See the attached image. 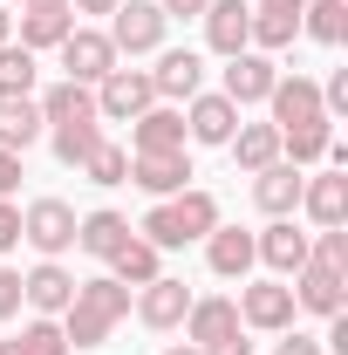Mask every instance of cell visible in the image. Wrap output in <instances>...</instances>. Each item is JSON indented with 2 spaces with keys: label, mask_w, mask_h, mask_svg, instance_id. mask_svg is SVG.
<instances>
[{
  "label": "cell",
  "mask_w": 348,
  "mask_h": 355,
  "mask_svg": "<svg viewBox=\"0 0 348 355\" xmlns=\"http://www.w3.org/2000/svg\"><path fill=\"white\" fill-rule=\"evenodd\" d=\"M212 225H218V198H212V191H198V184H184L177 198H157V205L143 212V225H137V232H143L157 253H171V246L205 239Z\"/></svg>",
  "instance_id": "obj_1"
},
{
  "label": "cell",
  "mask_w": 348,
  "mask_h": 355,
  "mask_svg": "<svg viewBox=\"0 0 348 355\" xmlns=\"http://www.w3.org/2000/svg\"><path fill=\"white\" fill-rule=\"evenodd\" d=\"M164 28H171V14L157 0H123L116 28H110V48L116 55H150V48H164Z\"/></svg>",
  "instance_id": "obj_4"
},
{
  "label": "cell",
  "mask_w": 348,
  "mask_h": 355,
  "mask_svg": "<svg viewBox=\"0 0 348 355\" xmlns=\"http://www.w3.org/2000/svg\"><path fill=\"white\" fill-rule=\"evenodd\" d=\"M76 116H96V89L55 83V89L42 96V123H76Z\"/></svg>",
  "instance_id": "obj_30"
},
{
  "label": "cell",
  "mask_w": 348,
  "mask_h": 355,
  "mask_svg": "<svg viewBox=\"0 0 348 355\" xmlns=\"http://www.w3.org/2000/svg\"><path fill=\"white\" fill-rule=\"evenodd\" d=\"M130 178L150 198H177L184 178H191V164H184V150H143V157H130Z\"/></svg>",
  "instance_id": "obj_13"
},
{
  "label": "cell",
  "mask_w": 348,
  "mask_h": 355,
  "mask_svg": "<svg viewBox=\"0 0 348 355\" xmlns=\"http://www.w3.org/2000/svg\"><path fill=\"white\" fill-rule=\"evenodd\" d=\"M307 260L348 273V232H342V225H321V239H307Z\"/></svg>",
  "instance_id": "obj_35"
},
{
  "label": "cell",
  "mask_w": 348,
  "mask_h": 355,
  "mask_svg": "<svg viewBox=\"0 0 348 355\" xmlns=\"http://www.w3.org/2000/svg\"><path fill=\"white\" fill-rule=\"evenodd\" d=\"M280 355H321V342H314V335H287V342H280Z\"/></svg>",
  "instance_id": "obj_41"
},
{
  "label": "cell",
  "mask_w": 348,
  "mask_h": 355,
  "mask_svg": "<svg viewBox=\"0 0 348 355\" xmlns=\"http://www.w3.org/2000/svg\"><path fill=\"white\" fill-rule=\"evenodd\" d=\"M232 308H239V321H246V328H294V287L260 280V287H246Z\"/></svg>",
  "instance_id": "obj_10"
},
{
  "label": "cell",
  "mask_w": 348,
  "mask_h": 355,
  "mask_svg": "<svg viewBox=\"0 0 348 355\" xmlns=\"http://www.w3.org/2000/svg\"><path fill=\"white\" fill-rule=\"evenodd\" d=\"M137 314H143V328H177V321L191 314V287L157 273V280H150V287L137 294Z\"/></svg>",
  "instance_id": "obj_16"
},
{
  "label": "cell",
  "mask_w": 348,
  "mask_h": 355,
  "mask_svg": "<svg viewBox=\"0 0 348 355\" xmlns=\"http://www.w3.org/2000/svg\"><path fill=\"white\" fill-rule=\"evenodd\" d=\"M69 28H76V7H28V14H21V48H28V55H35V48H62Z\"/></svg>",
  "instance_id": "obj_24"
},
{
  "label": "cell",
  "mask_w": 348,
  "mask_h": 355,
  "mask_svg": "<svg viewBox=\"0 0 348 355\" xmlns=\"http://www.w3.org/2000/svg\"><path fill=\"white\" fill-rule=\"evenodd\" d=\"M157 103V89H150V69H110L103 83H96V116H110V123H130Z\"/></svg>",
  "instance_id": "obj_3"
},
{
  "label": "cell",
  "mask_w": 348,
  "mask_h": 355,
  "mask_svg": "<svg viewBox=\"0 0 348 355\" xmlns=\"http://www.w3.org/2000/svg\"><path fill=\"white\" fill-rule=\"evenodd\" d=\"M123 239H130V219L123 212H89V219H76V246H82L89 260H110Z\"/></svg>",
  "instance_id": "obj_25"
},
{
  "label": "cell",
  "mask_w": 348,
  "mask_h": 355,
  "mask_svg": "<svg viewBox=\"0 0 348 355\" xmlns=\"http://www.w3.org/2000/svg\"><path fill=\"white\" fill-rule=\"evenodd\" d=\"M280 150H287V164H321L335 150V123L321 116V123H301V130H280Z\"/></svg>",
  "instance_id": "obj_29"
},
{
  "label": "cell",
  "mask_w": 348,
  "mask_h": 355,
  "mask_svg": "<svg viewBox=\"0 0 348 355\" xmlns=\"http://www.w3.org/2000/svg\"><path fill=\"white\" fill-rule=\"evenodd\" d=\"M82 178L89 184H123V178H130V150H123V144H96L82 157Z\"/></svg>",
  "instance_id": "obj_33"
},
{
  "label": "cell",
  "mask_w": 348,
  "mask_h": 355,
  "mask_svg": "<svg viewBox=\"0 0 348 355\" xmlns=\"http://www.w3.org/2000/svg\"><path fill=\"white\" fill-rule=\"evenodd\" d=\"M7 35H14V14H7V7H0V42H7Z\"/></svg>",
  "instance_id": "obj_46"
},
{
  "label": "cell",
  "mask_w": 348,
  "mask_h": 355,
  "mask_svg": "<svg viewBox=\"0 0 348 355\" xmlns=\"http://www.w3.org/2000/svg\"><path fill=\"white\" fill-rule=\"evenodd\" d=\"M273 130H301V123H321L328 110H321V83H307V76H280L273 83Z\"/></svg>",
  "instance_id": "obj_8"
},
{
  "label": "cell",
  "mask_w": 348,
  "mask_h": 355,
  "mask_svg": "<svg viewBox=\"0 0 348 355\" xmlns=\"http://www.w3.org/2000/svg\"><path fill=\"white\" fill-rule=\"evenodd\" d=\"M21 184V150H0V198Z\"/></svg>",
  "instance_id": "obj_40"
},
{
  "label": "cell",
  "mask_w": 348,
  "mask_h": 355,
  "mask_svg": "<svg viewBox=\"0 0 348 355\" xmlns=\"http://www.w3.org/2000/svg\"><path fill=\"white\" fill-rule=\"evenodd\" d=\"M301 7H307V0H260L253 14H294V21H301Z\"/></svg>",
  "instance_id": "obj_43"
},
{
  "label": "cell",
  "mask_w": 348,
  "mask_h": 355,
  "mask_svg": "<svg viewBox=\"0 0 348 355\" xmlns=\"http://www.w3.org/2000/svg\"><path fill=\"white\" fill-rule=\"evenodd\" d=\"M253 260H266L273 273H301L307 266V232H294V219H273L253 239Z\"/></svg>",
  "instance_id": "obj_17"
},
{
  "label": "cell",
  "mask_w": 348,
  "mask_h": 355,
  "mask_svg": "<svg viewBox=\"0 0 348 355\" xmlns=\"http://www.w3.org/2000/svg\"><path fill=\"white\" fill-rule=\"evenodd\" d=\"M21 7H69V0H21Z\"/></svg>",
  "instance_id": "obj_47"
},
{
  "label": "cell",
  "mask_w": 348,
  "mask_h": 355,
  "mask_svg": "<svg viewBox=\"0 0 348 355\" xmlns=\"http://www.w3.org/2000/svg\"><path fill=\"white\" fill-rule=\"evenodd\" d=\"M301 164H266V171H253V205H260L266 219H287L294 205H301Z\"/></svg>",
  "instance_id": "obj_11"
},
{
  "label": "cell",
  "mask_w": 348,
  "mask_h": 355,
  "mask_svg": "<svg viewBox=\"0 0 348 355\" xmlns=\"http://www.w3.org/2000/svg\"><path fill=\"white\" fill-rule=\"evenodd\" d=\"M232 130H239V110L225 96H191V110H184V137L191 144H225Z\"/></svg>",
  "instance_id": "obj_18"
},
{
  "label": "cell",
  "mask_w": 348,
  "mask_h": 355,
  "mask_svg": "<svg viewBox=\"0 0 348 355\" xmlns=\"http://www.w3.org/2000/svg\"><path fill=\"white\" fill-rule=\"evenodd\" d=\"M0 355H69V335H62V321H28L14 342H0Z\"/></svg>",
  "instance_id": "obj_31"
},
{
  "label": "cell",
  "mask_w": 348,
  "mask_h": 355,
  "mask_svg": "<svg viewBox=\"0 0 348 355\" xmlns=\"http://www.w3.org/2000/svg\"><path fill=\"white\" fill-rule=\"evenodd\" d=\"M42 137V103L28 96H0V150H28Z\"/></svg>",
  "instance_id": "obj_27"
},
{
  "label": "cell",
  "mask_w": 348,
  "mask_h": 355,
  "mask_svg": "<svg viewBox=\"0 0 348 355\" xmlns=\"http://www.w3.org/2000/svg\"><path fill=\"white\" fill-rule=\"evenodd\" d=\"M62 69H69V83L96 89L110 69H116V48H110V35H96V28H69V42H62Z\"/></svg>",
  "instance_id": "obj_6"
},
{
  "label": "cell",
  "mask_w": 348,
  "mask_h": 355,
  "mask_svg": "<svg viewBox=\"0 0 348 355\" xmlns=\"http://www.w3.org/2000/svg\"><path fill=\"white\" fill-rule=\"evenodd\" d=\"M69 7H76V14H116L123 0H69Z\"/></svg>",
  "instance_id": "obj_45"
},
{
  "label": "cell",
  "mask_w": 348,
  "mask_h": 355,
  "mask_svg": "<svg viewBox=\"0 0 348 355\" xmlns=\"http://www.w3.org/2000/svg\"><path fill=\"white\" fill-rule=\"evenodd\" d=\"M184 335H191V349H212V342H225V335H239V308L232 301H191V314H184Z\"/></svg>",
  "instance_id": "obj_21"
},
{
  "label": "cell",
  "mask_w": 348,
  "mask_h": 355,
  "mask_svg": "<svg viewBox=\"0 0 348 355\" xmlns=\"http://www.w3.org/2000/svg\"><path fill=\"white\" fill-rule=\"evenodd\" d=\"M130 150L143 157V150H184V116L177 110H143V116H130Z\"/></svg>",
  "instance_id": "obj_19"
},
{
  "label": "cell",
  "mask_w": 348,
  "mask_h": 355,
  "mask_svg": "<svg viewBox=\"0 0 348 355\" xmlns=\"http://www.w3.org/2000/svg\"><path fill=\"white\" fill-rule=\"evenodd\" d=\"M164 253H157V246H150V239H123V246H116V253H110V266H116V273H110V280H123V287H150V280H157V273H164Z\"/></svg>",
  "instance_id": "obj_26"
},
{
  "label": "cell",
  "mask_w": 348,
  "mask_h": 355,
  "mask_svg": "<svg viewBox=\"0 0 348 355\" xmlns=\"http://www.w3.org/2000/svg\"><path fill=\"white\" fill-rule=\"evenodd\" d=\"M28 89H35V55L0 42V96H28Z\"/></svg>",
  "instance_id": "obj_34"
},
{
  "label": "cell",
  "mask_w": 348,
  "mask_h": 355,
  "mask_svg": "<svg viewBox=\"0 0 348 355\" xmlns=\"http://www.w3.org/2000/svg\"><path fill=\"white\" fill-rule=\"evenodd\" d=\"M225 150L239 157V171H266V164H280V130L273 123H239L225 137Z\"/></svg>",
  "instance_id": "obj_22"
},
{
  "label": "cell",
  "mask_w": 348,
  "mask_h": 355,
  "mask_svg": "<svg viewBox=\"0 0 348 355\" xmlns=\"http://www.w3.org/2000/svg\"><path fill=\"white\" fill-rule=\"evenodd\" d=\"M294 35H301L294 14H253V42H260V48H287Z\"/></svg>",
  "instance_id": "obj_36"
},
{
  "label": "cell",
  "mask_w": 348,
  "mask_h": 355,
  "mask_svg": "<svg viewBox=\"0 0 348 355\" xmlns=\"http://www.w3.org/2000/svg\"><path fill=\"white\" fill-rule=\"evenodd\" d=\"M342 287H348V273L307 260L301 273H294V308H307V314H342Z\"/></svg>",
  "instance_id": "obj_12"
},
{
  "label": "cell",
  "mask_w": 348,
  "mask_h": 355,
  "mask_svg": "<svg viewBox=\"0 0 348 355\" xmlns=\"http://www.w3.org/2000/svg\"><path fill=\"white\" fill-rule=\"evenodd\" d=\"M301 28L321 48H342L348 42V0H307V7H301Z\"/></svg>",
  "instance_id": "obj_28"
},
{
  "label": "cell",
  "mask_w": 348,
  "mask_h": 355,
  "mask_svg": "<svg viewBox=\"0 0 348 355\" xmlns=\"http://www.w3.org/2000/svg\"><path fill=\"white\" fill-rule=\"evenodd\" d=\"M21 301H28L35 314H48V321H55V314L76 301V280H69V273H62L55 260H42L35 273H21Z\"/></svg>",
  "instance_id": "obj_14"
},
{
  "label": "cell",
  "mask_w": 348,
  "mask_h": 355,
  "mask_svg": "<svg viewBox=\"0 0 348 355\" xmlns=\"http://www.w3.org/2000/svg\"><path fill=\"white\" fill-rule=\"evenodd\" d=\"M21 239H28L42 260H55V253L76 246V212H69L62 198H35V205L21 212Z\"/></svg>",
  "instance_id": "obj_5"
},
{
  "label": "cell",
  "mask_w": 348,
  "mask_h": 355,
  "mask_svg": "<svg viewBox=\"0 0 348 355\" xmlns=\"http://www.w3.org/2000/svg\"><path fill=\"white\" fill-rule=\"evenodd\" d=\"M130 314V287L123 280H82L76 287V301L62 308V335L76 342V349H96V342H110V328Z\"/></svg>",
  "instance_id": "obj_2"
},
{
  "label": "cell",
  "mask_w": 348,
  "mask_h": 355,
  "mask_svg": "<svg viewBox=\"0 0 348 355\" xmlns=\"http://www.w3.org/2000/svg\"><path fill=\"white\" fill-rule=\"evenodd\" d=\"M7 246H21V212L0 198V253H7Z\"/></svg>",
  "instance_id": "obj_39"
},
{
  "label": "cell",
  "mask_w": 348,
  "mask_h": 355,
  "mask_svg": "<svg viewBox=\"0 0 348 355\" xmlns=\"http://www.w3.org/2000/svg\"><path fill=\"white\" fill-rule=\"evenodd\" d=\"M205 42H212L225 62H232L239 48H253V7H246V0H212V7H205Z\"/></svg>",
  "instance_id": "obj_9"
},
{
  "label": "cell",
  "mask_w": 348,
  "mask_h": 355,
  "mask_svg": "<svg viewBox=\"0 0 348 355\" xmlns=\"http://www.w3.org/2000/svg\"><path fill=\"white\" fill-rule=\"evenodd\" d=\"M273 83H280V69H273L266 55H253V48H239V55H232V69H225V89H218V96H225L232 110H246V103H266Z\"/></svg>",
  "instance_id": "obj_7"
},
{
  "label": "cell",
  "mask_w": 348,
  "mask_h": 355,
  "mask_svg": "<svg viewBox=\"0 0 348 355\" xmlns=\"http://www.w3.org/2000/svg\"><path fill=\"white\" fill-rule=\"evenodd\" d=\"M157 7H164V14H205L212 0H157Z\"/></svg>",
  "instance_id": "obj_44"
},
{
  "label": "cell",
  "mask_w": 348,
  "mask_h": 355,
  "mask_svg": "<svg viewBox=\"0 0 348 355\" xmlns=\"http://www.w3.org/2000/svg\"><path fill=\"white\" fill-rule=\"evenodd\" d=\"M14 314H21V273L0 266V321H14Z\"/></svg>",
  "instance_id": "obj_38"
},
{
  "label": "cell",
  "mask_w": 348,
  "mask_h": 355,
  "mask_svg": "<svg viewBox=\"0 0 348 355\" xmlns=\"http://www.w3.org/2000/svg\"><path fill=\"white\" fill-rule=\"evenodd\" d=\"M321 110H328V123L348 110V69H335V76H328V89H321Z\"/></svg>",
  "instance_id": "obj_37"
},
{
  "label": "cell",
  "mask_w": 348,
  "mask_h": 355,
  "mask_svg": "<svg viewBox=\"0 0 348 355\" xmlns=\"http://www.w3.org/2000/svg\"><path fill=\"white\" fill-rule=\"evenodd\" d=\"M198 355H253V342H239V335H225V342H212V349H198Z\"/></svg>",
  "instance_id": "obj_42"
},
{
  "label": "cell",
  "mask_w": 348,
  "mask_h": 355,
  "mask_svg": "<svg viewBox=\"0 0 348 355\" xmlns=\"http://www.w3.org/2000/svg\"><path fill=\"white\" fill-rule=\"evenodd\" d=\"M301 205H307V219H314V225H342L348 219V178L342 171L307 178V184H301Z\"/></svg>",
  "instance_id": "obj_23"
},
{
  "label": "cell",
  "mask_w": 348,
  "mask_h": 355,
  "mask_svg": "<svg viewBox=\"0 0 348 355\" xmlns=\"http://www.w3.org/2000/svg\"><path fill=\"white\" fill-rule=\"evenodd\" d=\"M198 83H205V62H198V48H164L157 55V69H150V89L157 96H198Z\"/></svg>",
  "instance_id": "obj_15"
},
{
  "label": "cell",
  "mask_w": 348,
  "mask_h": 355,
  "mask_svg": "<svg viewBox=\"0 0 348 355\" xmlns=\"http://www.w3.org/2000/svg\"><path fill=\"white\" fill-rule=\"evenodd\" d=\"M96 123H103V116H76V123H55V157H62V164H82L89 150L103 144V130H96Z\"/></svg>",
  "instance_id": "obj_32"
},
{
  "label": "cell",
  "mask_w": 348,
  "mask_h": 355,
  "mask_svg": "<svg viewBox=\"0 0 348 355\" xmlns=\"http://www.w3.org/2000/svg\"><path fill=\"white\" fill-rule=\"evenodd\" d=\"M205 260H212L218 280H239V273L253 266V232H239V225H212V232H205Z\"/></svg>",
  "instance_id": "obj_20"
},
{
  "label": "cell",
  "mask_w": 348,
  "mask_h": 355,
  "mask_svg": "<svg viewBox=\"0 0 348 355\" xmlns=\"http://www.w3.org/2000/svg\"><path fill=\"white\" fill-rule=\"evenodd\" d=\"M164 355H198V349H191V342H184V349H164Z\"/></svg>",
  "instance_id": "obj_48"
}]
</instances>
